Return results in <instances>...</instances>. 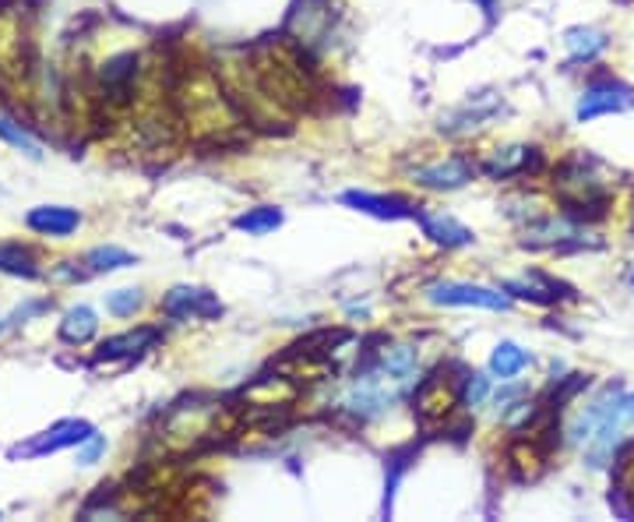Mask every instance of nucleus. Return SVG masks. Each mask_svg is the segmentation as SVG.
<instances>
[{
	"mask_svg": "<svg viewBox=\"0 0 634 522\" xmlns=\"http://www.w3.org/2000/svg\"><path fill=\"white\" fill-rule=\"evenodd\" d=\"M631 427H634V392L610 385L585 409L574 413V420L568 424V441L582 448L592 470H603L621 452Z\"/></svg>",
	"mask_w": 634,
	"mask_h": 522,
	"instance_id": "f257e3e1",
	"label": "nucleus"
},
{
	"mask_svg": "<svg viewBox=\"0 0 634 522\" xmlns=\"http://www.w3.org/2000/svg\"><path fill=\"white\" fill-rule=\"evenodd\" d=\"M554 184L560 191L568 215H603L610 205V180H603L600 163L589 156H571L554 173Z\"/></svg>",
	"mask_w": 634,
	"mask_h": 522,
	"instance_id": "f03ea898",
	"label": "nucleus"
},
{
	"mask_svg": "<svg viewBox=\"0 0 634 522\" xmlns=\"http://www.w3.org/2000/svg\"><path fill=\"white\" fill-rule=\"evenodd\" d=\"M427 300L438 308H483V311H507L512 297L504 290H491V286L476 283H430Z\"/></svg>",
	"mask_w": 634,
	"mask_h": 522,
	"instance_id": "7ed1b4c3",
	"label": "nucleus"
},
{
	"mask_svg": "<svg viewBox=\"0 0 634 522\" xmlns=\"http://www.w3.org/2000/svg\"><path fill=\"white\" fill-rule=\"evenodd\" d=\"M631 106H634L631 85L610 78V75H600L582 88V96H578V106H574V117L585 124V120L606 117V114H624V110H631Z\"/></svg>",
	"mask_w": 634,
	"mask_h": 522,
	"instance_id": "20e7f679",
	"label": "nucleus"
},
{
	"mask_svg": "<svg viewBox=\"0 0 634 522\" xmlns=\"http://www.w3.org/2000/svg\"><path fill=\"white\" fill-rule=\"evenodd\" d=\"M93 435H96V430L88 420H61V424H53L50 430H43L40 438H32L25 445H14L11 456H46V452H57V448L82 445Z\"/></svg>",
	"mask_w": 634,
	"mask_h": 522,
	"instance_id": "39448f33",
	"label": "nucleus"
},
{
	"mask_svg": "<svg viewBox=\"0 0 634 522\" xmlns=\"http://www.w3.org/2000/svg\"><path fill=\"white\" fill-rule=\"evenodd\" d=\"M162 311L176 321H187V318H219L223 315V303L219 297H212L202 286H173V290L162 297Z\"/></svg>",
	"mask_w": 634,
	"mask_h": 522,
	"instance_id": "423d86ee",
	"label": "nucleus"
},
{
	"mask_svg": "<svg viewBox=\"0 0 634 522\" xmlns=\"http://www.w3.org/2000/svg\"><path fill=\"white\" fill-rule=\"evenodd\" d=\"M473 177H476V167L469 163L465 156H448V159H438V163L412 173L416 184L430 188V191H455V188H465Z\"/></svg>",
	"mask_w": 634,
	"mask_h": 522,
	"instance_id": "0eeeda50",
	"label": "nucleus"
},
{
	"mask_svg": "<svg viewBox=\"0 0 634 522\" xmlns=\"http://www.w3.org/2000/svg\"><path fill=\"white\" fill-rule=\"evenodd\" d=\"M480 170L491 180H512V177H522V173H533V170H539V149H529V146L497 149V152H491L483 159Z\"/></svg>",
	"mask_w": 634,
	"mask_h": 522,
	"instance_id": "6e6552de",
	"label": "nucleus"
},
{
	"mask_svg": "<svg viewBox=\"0 0 634 522\" xmlns=\"http://www.w3.org/2000/svg\"><path fill=\"white\" fill-rule=\"evenodd\" d=\"M416 220L423 226V237H430L433 244L441 247H465L473 244V230L462 226L455 215H444V212H416Z\"/></svg>",
	"mask_w": 634,
	"mask_h": 522,
	"instance_id": "1a4fd4ad",
	"label": "nucleus"
},
{
	"mask_svg": "<svg viewBox=\"0 0 634 522\" xmlns=\"http://www.w3.org/2000/svg\"><path fill=\"white\" fill-rule=\"evenodd\" d=\"M342 202L353 205L356 212L377 215V220H409V215H416L412 202H406V198H385V194H370V191H346Z\"/></svg>",
	"mask_w": 634,
	"mask_h": 522,
	"instance_id": "9d476101",
	"label": "nucleus"
},
{
	"mask_svg": "<svg viewBox=\"0 0 634 522\" xmlns=\"http://www.w3.org/2000/svg\"><path fill=\"white\" fill-rule=\"evenodd\" d=\"M25 223H29V230L43 233V237H67V233L78 230L82 215L67 205H40L25 215Z\"/></svg>",
	"mask_w": 634,
	"mask_h": 522,
	"instance_id": "9b49d317",
	"label": "nucleus"
},
{
	"mask_svg": "<svg viewBox=\"0 0 634 522\" xmlns=\"http://www.w3.org/2000/svg\"><path fill=\"white\" fill-rule=\"evenodd\" d=\"M159 339H162V332L152 329V326L135 329V332H123V335L106 339V343L96 350V360H123V356H138V353L149 350V347H155Z\"/></svg>",
	"mask_w": 634,
	"mask_h": 522,
	"instance_id": "f8f14e48",
	"label": "nucleus"
},
{
	"mask_svg": "<svg viewBox=\"0 0 634 522\" xmlns=\"http://www.w3.org/2000/svg\"><path fill=\"white\" fill-rule=\"evenodd\" d=\"M565 46H568L574 64H592L595 57H600V53H606L610 40H606V32H600V29L578 25V29L565 32Z\"/></svg>",
	"mask_w": 634,
	"mask_h": 522,
	"instance_id": "ddd939ff",
	"label": "nucleus"
},
{
	"mask_svg": "<svg viewBox=\"0 0 634 522\" xmlns=\"http://www.w3.org/2000/svg\"><path fill=\"white\" fill-rule=\"evenodd\" d=\"M533 364V353L522 350L518 343H497V350L491 353V374H497L501 382H512L515 374H522Z\"/></svg>",
	"mask_w": 634,
	"mask_h": 522,
	"instance_id": "4468645a",
	"label": "nucleus"
},
{
	"mask_svg": "<svg viewBox=\"0 0 634 522\" xmlns=\"http://www.w3.org/2000/svg\"><path fill=\"white\" fill-rule=\"evenodd\" d=\"M96 315L88 311V308H71L67 315H64V321H61V339L64 343H71V347H82V343H88V339L96 335Z\"/></svg>",
	"mask_w": 634,
	"mask_h": 522,
	"instance_id": "2eb2a0df",
	"label": "nucleus"
},
{
	"mask_svg": "<svg viewBox=\"0 0 634 522\" xmlns=\"http://www.w3.org/2000/svg\"><path fill=\"white\" fill-rule=\"evenodd\" d=\"M237 230H244L247 237H261V233H271L276 226H282V212L271 209V205H261V209H247L244 215H237Z\"/></svg>",
	"mask_w": 634,
	"mask_h": 522,
	"instance_id": "dca6fc26",
	"label": "nucleus"
},
{
	"mask_svg": "<svg viewBox=\"0 0 634 522\" xmlns=\"http://www.w3.org/2000/svg\"><path fill=\"white\" fill-rule=\"evenodd\" d=\"M135 262H138V258L131 255V251L114 247V244L88 251V258H85V265L93 268V273H117V268H127V265H135Z\"/></svg>",
	"mask_w": 634,
	"mask_h": 522,
	"instance_id": "f3484780",
	"label": "nucleus"
},
{
	"mask_svg": "<svg viewBox=\"0 0 634 522\" xmlns=\"http://www.w3.org/2000/svg\"><path fill=\"white\" fill-rule=\"evenodd\" d=\"M0 268H4V273H11V276H25V279L35 276L32 255L18 247V244H0Z\"/></svg>",
	"mask_w": 634,
	"mask_h": 522,
	"instance_id": "a211bd4d",
	"label": "nucleus"
},
{
	"mask_svg": "<svg viewBox=\"0 0 634 522\" xmlns=\"http://www.w3.org/2000/svg\"><path fill=\"white\" fill-rule=\"evenodd\" d=\"M486 395H491V382H486L483 374H465V382L459 388V406L476 409L486 403Z\"/></svg>",
	"mask_w": 634,
	"mask_h": 522,
	"instance_id": "6ab92c4d",
	"label": "nucleus"
},
{
	"mask_svg": "<svg viewBox=\"0 0 634 522\" xmlns=\"http://www.w3.org/2000/svg\"><path fill=\"white\" fill-rule=\"evenodd\" d=\"M141 308V290H117L106 297V311L117 315V318H127V315H135Z\"/></svg>",
	"mask_w": 634,
	"mask_h": 522,
	"instance_id": "aec40b11",
	"label": "nucleus"
},
{
	"mask_svg": "<svg viewBox=\"0 0 634 522\" xmlns=\"http://www.w3.org/2000/svg\"><path fill=\"white\" fill-rule=\"evenodd\" d=\"M0 138L4 141H11L14 149H22V152H29L32 159H40L43 152H40V146H35V141L22 131V128H14V124L8 120V117H0Z\"/></svg>",
	"mask_w": 634,
	"mask_h": 522,
	"instance_id": "412c9836",
	"label": "nucleus"
},
{
	"mask_svg": "<svg viewBox=\"0 0 634 522\" xmlns=\"http://www.w3.org/2000/svg\"><path fill=\"white\" fill-rule=\"evenodd\" d=\"M103 452H106V441H103L99 435H93L88 441H82V448H78V462H82V466H93Z\"/></svg>",
	"mask_w": 634,
	"mask_h": 522,
	"instance_id": "4be33fe9",
	"label": "nucleus"
},
{
	"mask_svg": "<svg viewBox=\"0 0 634 522\" xmlns=\"http://www.w3.org/2000/svg\"><path fill=\"white\" fill-rule=\"evenodd\" d=\"M0 329H4V326H0Z\"/></svg>",
	"mask_w": 634,
	"mask_h": 522,
	"instance_id": "5701e85b",
	"label": "nucleus"
}]
</instances>
